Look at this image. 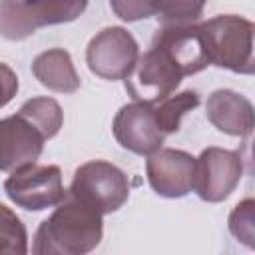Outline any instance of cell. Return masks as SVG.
I'll return each mask as SVG.
<instances>
[{
	"instance_id": "obj_3",
	"label": "cell",
	"mask_w": 255,
	"mask_h": 255,
	"mask_svg": "<svg viewBox=\"0 0 255 255\" xmlns=\"http://www.w3.org/2000/svg\"><path fill=\"white\" fill-rule=\"evenodd\" d=\"M90 0H0V32L6 40H24L44 26L80 18Z\"/></svg>"
},
{
	"instance_id": "obj_1",
	"label": "cell",
	"mask_w": 255,
	"mask_h": 255,
	"mask_svg": "<svg viewBox=\"0 0 255 255\" xmlns=\"http://www.w3.org/2000/svg\"><path fill=\"white\" fill-rule=\"evenodd\" d=\"M104 213L84 201L68 197L44 219L32 241L34 255H86L104 237Z\"/></svg>"
},
{
	"instance_id": "obj_12",
	"label": "cell",
	"mask_w": 255,
	"mask_h": 255,
	"mask_svg": "<svg viewBox=\"0 0 255 255\" xmlns=\"http://www.w3.org/2000/svg\"><path fill=\"white\" fill-rule=\"evenodd\" d=\"M205 116L209 124L231 137H247L255 131V108L239 92L221 88L207 96Z\"/></svg>"
},
{
	"instance_id": "obj_17",
	"label": "cell",
	"mask_w": 255,
	"mask_h": 255,
	"mask_svg": "<svg viewBox=\"0 0 255 255\" xmlns=\"http://www.w3.org/2000/svg\"><path fill=\"white\" fill-rule=\"evenodd\" d=\"M227 229L235 241L255 251V197H245L231 209Z\"/></svg>"
},
{
	"instance_id": "obj_18",
	"label": "cell",
	"mask_w": 255,
	"mask_h": 255,
	"mask_svg": "<svg viewBox=\"0 0 255 255\" xmlns=\"http://www.w3.org/2000/svg\"><path fill=\"white\" fill-rule=\"evenodd\" d=\"M207 0H159L157 20L159 26L193 24L203 14Z\"/></svg>"
},
{
	"instance_id": "obj_19",
	"label": "cell",
	"mask_w": 255,
	"mask_h": 255,
	"mask_svg": "<svg viewBox=\"0 0 255 255\" xmlns=\"http://www.w3.org/2000/svg\"><path fill=\"white\" fill-rule=\"evenodd\" d=\"M110 8L124 22H137L155 16L159 0H110Z\"/></svg>"
},
{
	"instance_id": "obj_2",
	"label": "cell",
	"mask_w": 255,
	"mask_h": 255,
	"mask_svg": "<svg viewBox=\"0 0 255 255\" xmlns=\"http://www.w3.org/2000/svg\"><path fill=\"white\" fill-rule=\"evenodd\" d=\"M211 66L255 76V22L237 14H219L199 24Z\"/></svg>"
},
{
	"instance_id": "obj_8",
	"label": "cell",
	"mask_w": 255,
	"mask_h": 255,
	"mask_svg": "<svg viewBox=\"0 0 255 255\" xmlns=\"http://www.w3.org/2000/svg\"><path fill=\"white\" fill-rule=\"evenodd\" d=\"M243 177V157L235 149L205 147L195 165L193 191L207 203L225 201Z\"/></svg>"
},
{
	"instance_id": "obj_15",
	"label": "cell",
	"mask_w": 255,
	"mask_h": 255,
	"mask_svg": "<svg viewBox=\"0 0 255 255\" xmlns=\"http://www.w3.org/2000/svg\"><path fill=\"white\" fill-rule=\"evenodd\" d=\"M20 112L26 114L46 133L48 139L56 137L64 126V112H62L60 104L48 96H38V98L26 100L20 106Z\"/></svg>"
},
{
	"instance_id": "obj_5",
	"label": "cell",
	"mask_w": 255,
	"mask_h": 255,
	"mask_svg": "<svg viewBox=\"0 0 255 255\" xmlns=\"http://www.w3.org/2000/svg\"><path fill=\"white\" fill-rule=\"evenodd\" d=\"M68 193L106 215L118 211L129 199V179L118 165L92 159L74 171Z\"/></svg>"
},
{
	"instance_id": "obj_20",
	"label": "cell",
	"mask_w": 255,
	"mask_h": 255,
	"mask_svg": "<svg viewBox=\"0 0 255 255\" xmlns=\"http://www.w3.org/2000/svg\"><path fill=\"white\" fill-rule=\"evenodd\" d=\"M2 72H4V100H2V106H6L10 102V98L14 96V92L18 90V78L10 72V68L6 64H2Z\"/></svg>"
},
{
	"instance_id": "obj_10",
	"label": "cell",
	"mask_w": 255,
	"mask_h": 255,
	"mask_svg": "<svg viewBox=\"0 0 255 255\" xmlns=\"http://www.w3.org/2000/svg\"><path fill=\"white\" fill-rule=\"evenodd\" d=\"M197 157L183 149L159 147L145 159V175L151 189L167 199L185 197L195 185Z\"/></svg>"
},
{
	"instance_id": "obj_21",
	"label": "cell",
	"mask_w": 255,
	"mask_h": 255,
	"mask_svg": "<svg viewBox=\"0 0 255 255\" xmlns=\"http://www.w3.org/2000/svg\"><path fill=\"white\" fill-rule=\"evenodd\" d=\"M251 155H253V169H255V139H253V147H251Z\"/></svg>"
},
{
	"instance_id": "obj_4",
	"label": "cell",
	"mask_w": 255,
	"mask_h": 255,
	"mask_svg": "<svg viewBox=\"0 0 255 255\" xmlns=\"http://www.w3.org/2000/svg\"><path fill=\"white\" fill-rule=\"evenodd\" d=\"M185 76L173 54L161 42L153 40L151 48L139 56L133 72L124 80V86L131 100L155 104L175 94Z\"/></svg>"
},
{
	"instance_id": "obj_6",
	"label": "cell",
	"mask_w": 255,
	"mask_h": 255,
	"mask_svg": "<svg viewBox=\"0 0 255 255\" xmlns=\"http://www.w3.org/2000/svg\"><path fill=\"white\" fill-rule=\"evenodd\" d=\"M6 197L26 211H44L60 205L68 197L58 165H26L4 179Z\"/></svg>"
},
{
	"instance_id": "obj_9",
	"label": "cell",
	"mask_w": 255,
	"mask_h": 255,
	"mask_svg": "<svg viewBox=\"0 0 255 255\" xmlns=\"http://www.w3.org/2000/svg\"><path fill=\"white\" fill-rule=\"evenodd\" d=\"M112 131L116 141L135 155H149L165 141V131L161 129L155 108L149 102L133 100L122 106L112 122Z\"/></svg>"
},
{
	"instance_id": "obj_13",
	"label": "cell",
	"mask_w": 255,
	"mask_h": 255,
	"mask_svg": "<svg viewBox=\"0 0 255 255\" xmlns=\"http://www.w3.org/2000/svg\"><path fill=\"white\" fill-rule=\"evenodd\" d=\"M32 74L44 88L58 94H74L82 84L72 56L64 48H50L38 54L32 62Z\"/></svg>"
},
{
	"instance_id": "obj_16",
	"label": "cell",
	"mask_w": 255,
	"mask_h": 255,
	"mask_svg": "<svg viewBox=\"0 0 255 255\" xmlns=\"http://www.w3.org/2000/svg\"><path fill=\"white\" fill-rule=\"evenodd\" d=\"M0 253L4 255H24L28 253L26 227L8 205H0Z\"/></svg>"
},
{
	"instance_id": "obj_7",
	"label": "cell",
	"mask_w": 255,
	"mask_h": 255,
	"mask_svg": "<svg viewBox=\"0 0 255 255\" xmlns=\"http://www.w3.org/2000/svg\"><path fill=\"white\" fill-rule=\"evenodd\" d=\"M139 56L135 38L122 26L100 30L86 48V64L90 72L110 82L126 80L133 72Z\"/></svg>"
},
{
	"instance_id": "obj_11",
	"label": "cell",
	"mask_w": 255,
	"mask_h": 255,
	"mask_svg": "<svg viewBox=\"0 0 255 255\" xmlns=\"http://www.w3.org/2000/svg\"><path fill=\"white\" fill-rule=\"evenodd\" d=\"M46 133L20 110L0 122V169L12 173L32 165L42 155Z\"/></svg>"
},
{
	"instance_id": "obj_14",
	"label": "cell",
	"mask_w": 255,
	"mask_h": 255,
	"mask_svg": "<svg viewBox=\"0 0 255 255\" xmlns=\"http://www.w3.org/2000/svg\"><path fill=\"white\" fill-rule=\"evenodd\" d=\"M197 106H199V94L195 90H183L179 94H171L165 100L153 104L157 122H159L161 129L165 131V135L179 131L183 116L187 112L195 110Z\"/></svg>"
}]
</instances>
